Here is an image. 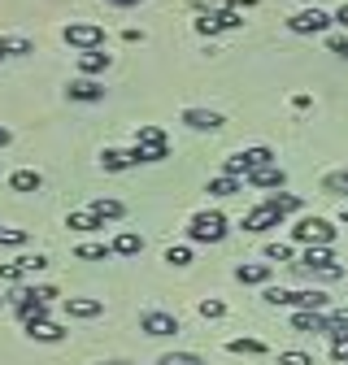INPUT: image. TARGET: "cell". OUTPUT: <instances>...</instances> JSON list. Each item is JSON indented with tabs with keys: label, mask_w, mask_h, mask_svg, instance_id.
<instances>
[{
	"label": "cell",
	"mask_w": 348,
	"mask_h": 365,
	"mask_svg": "<svg viewBox=\"0 0 348 365\" xmlns=\"http://www.w3.org/2000/svg\"><path fill=\"white\" fill-rule=\"evenodd\" d=\"M78 70H83V78H92V74L109 70V53H105V48H92V53H78Z\"/></svg>",
	"instance_id": "obj_21"
},
{
	"label": "cell",
	"mask_w": 348,
	"mask_h": 365,
	"mask_svg": "<svg viewBox=\"0 0 348 365\" xmlns=\"http://www.w3.org/2000/svg\"><path fill=\"white\" fill-rule=\"evenodd\" d=\"M270 274H275L270 261H240L235 265V279L240 283H270Z\"/></svg>",
	"instance_id": "obj_15"
},
{
	"label": "cell",
	"mask_w": 348,
	"mask_h": 365,
	"mask_svg": "<svg viewBox=\"0 0 348 365\" xmlns=\"http://www.w3.org/2000/svg\"><path fill=\"white\" fill-rule=\"evenodd\" d=\"M183 122L192 130H222V113H213V109H183Z\"/></svg>",
	"instance_id": "obj_18"
},
{
	"label": "cell",
	"mask_w": 348,
	"mask_h": 365,
	"mask_svg": "<svg viewBox=\"0 0 348 365\" xmlns=\"http://www.w3.org/2000/svg\"><path fill=\"white\" fill-rule=\"evenodd\" d=\"M292 331L300 335H327L331 322H327V313H314V309H292Z\"/></svg>",
	"instance_id": "obj_10"
},
{
	"label": "cell",
	"mask_w": 348,
	"mask_h": 365,
	"mask_svg": "<svg viewBox=\"0 0 348 365\" xmlns=\"http://www.w3.org/2000/svg\"><path fill=\"white\" fill-rule=\"evenodd\" d=\"M292 265H300L304 274H314V279H339V274H344V265L335 261L331 248H304V257L292 261Z\"/></svg>",
	"instance_id": "obj_5"
},
{
	"label": "cell",
	"mask_w": 348,
	"mask_h": 365,
	"mask_svg": "<svg viewBox=\"0 0 348 365\" xmlns=\"http://www.w3.org/2000/svg\"><path fill=\"white\" fill-rule=\"evenodd\" d=\"M39 269H48V257H22V261H5L0 265V283H22L26 274H39Z\"/></svg>",
	"instance_id": "obj_9"
},
{
	"label": "cell",
	"mask_w": 348,
	"mask_h": 365,
	"mask_svg": "<svg viewBox=\"0 0 348 365\" xmlns=\"http://www.w3.org/2000/svg\"><path fill=\"white\" fill-rule=\"evenodd\" d=\"M9 140H14V130H9V126H0V148H5Z\"/></svg>",
	"instance_id": "obj_46"
},
{
	"label": "cell",
	"mask_w": 348,
	"mask_h": 365,
	"mask_svg": "<svg viewBox=\"0 0 348 365\" xmlns=\"http://www.w3.org/2000/svg\"><path fill=\"white\" fill-rule=\"evenodd\" d=\"M266 165H275V153H270L266 144H257V148H244V153L227 157V161H222V174H231V178H248V174L266 170Z\"/></svg>",
	"instance_id": "obj_2"
},
{
	"label": "cell",
	"mask_w": 348,
	"mask_h": 365,
	"mask_svg": "<svg viewBox=\"0 0 348 365\" xmlns=\"http://www.w3.org/2000/svg\"><path fill=\"white\" fill-rule=\"evenodd\" d=\"M61 309H66V317H101V313H105V300H92V296H66Z\"/></svg>",
	"instance_id": "obj_11"
},
{
	"label": "cell",
	"mask_w": 348,
	"mask_h": 365,
	"mask_svg": "<svg viewBox=\"0 0 348 365\" xmlns=\"http://www.w3.org/2000/svg\"><path fill=\"white\" fill-rule=\"evenodd\" d=\"M261 257H266L270 265L275 261H292V244H266V248H261Z\"/></svg>",
	"instance_id": "obj_38"
},
{
	"label": "cell",
	"mask_w": 348,
	"mask_h": 365,
	"mask_svg": "<svg viewBox=\"0 0 348 365\" xmlns=\"http://www.w3.org/2000/svg\"><path fill=\"white\" fill-rule=\"evenodd\" d=\"M0 244L22 248V244H26V231H22V226H0Z\"/></svg>",
	"instance_id": "obj_37"
},
{
	"label": "cell",
	"mask_w": 348,
	"mask_h": 365,
	"mask_svg": "<svg viewBox=\"0 0 348 365\" xmlns=\"http://www.w3.org/2000/svg\"><path fill=\"white\" fill-rule=\"evenodd\" d=\"M74 257H78V261H109V257H113V248H109V244H83Z\"/></svg>",
	"instance_id": "obj_30"
},
{
	"label": "cell",
	"mask_w": 348,
	"mask_h": 365,
	"mask_svg": "<svg viewBox=\"0 0 348 365\" xmlns=\"http://www.w3.org/2000/svg\"><path fill=\"white\" fill-rule=\"evenodd\" d=\"M327 322H331V331H348V304L327 309ZM331 331H327V335H331Z\"/></svg>",
	"instance_id": "obj_40"
},
{
	"label": "cell",
	"mask_w": 348,
	"mask_h": 365,
	"mask_svg": "<svg viewBox=\"0 0 348 365\" xmlns=\"http://www.w3.org/2000/svg\"><path fill=\"white\" fill-rule=\"evenodd\" d=\"M200 317H205V322H218V317H227V304L218 296H209V300H200Z\"/></svg>",
	"instance_id": "obj_32"
},
{
	"label": "cell",
	"mask_w": 348,
	"mask_h": 365,
	"mask_svg": "<svg viewBox=\"0 0 348 365\" xmlns=\"http://www.w3.org/2000/svg\"><path fill=\"white\" fill-rule=\"evenodd\" d=\"M92 213H96L101 222H118V217L126 213V205H122V200H109V196H101V200H92Z\"/></svg>",
	"instance_id": "obj_27"
},
{
	"label": "cell",
	"mask_w": 348,
	"mask_h": 365,
	"mask_svg": "<svg viewBox=\"0 0 348 365\" xmlns=\"http://www.w3.org/2000/svg\"><path fill=\"white\" fill-rule=\"evenodd\" d=\"M344 174H348V170H344Z\"/></svg>",
	"instance_id": "obj_51"
},
{
	"label": "cell",
	"mask_w": 348,
	"mask_h": 365,
	"mask_svg": "<svg viewBox=\"0 0 348 365\" xmlns=\"http://www.w3.org/2000/svg\"><path fill=\"white\" fill-rule=\"evenodd\" d=\"M192 26H196V35H205V39H213L218 31H227V26H222V14H200Z\"/></svg>",
	"instance_id": "obj_29"
},
{
	"label": "cell",
	"mask_w": 348,
	"mask_h": 365,
	"mask_svg": "<svg viewBox=\"0 0 348 365\" xmlns=\"http://www.w3.org/2000/svg\"><path fill=\"white\" fill-rule=\"evenodd\" d=\"M66 43H70L74 53L105 48V26H92V22H70V26H66Z\"/></svg>",
	"instance_id": "obj_6"
},
{
	"label": "cell",
	"mask_w": 348,
	"mask_h": 365,
	"mask_svg": "<svg viewBox=\"0 0 348 365\" xmlns=\"http://www.w3.org/2000/svg\"><path fill=\"white\" fill-rule=\"evenodd\" d=\"M331 356L348 361V331H331Z\"/></svg>",
	"instance_id": "obj_39"
},
{
	"label": "cell",
	"mask_w": 348,
	"mask_h": 365,
	"mask_svg": "<svg viewBox=\"0 0 348 365\" xmlns=\"http://www.w3.org/2000/svg\"><path fill=\"white\" fill-rule=\"evenodd\" d=\"M140 331H144V335H153V339H165V335H179L183 327H179V317H174V313L148 309V313L140 317Z\"/></svg>",
	"instance_id": "obj_8"
},
{
	"label": "cell",
	"mask_w": 348,
	"mask_h": 365,
	"mask_svg": "<svg viewBox=\"0 0 348 365\" xmlns=\"http://www.w3.org/2000/svg\"><path fill=\"white\" fill-rule=\"evenodd\" d=\"M66 226H70V231H101V217L92 213V209H83V213H66Z\"/></svg>",
	"instance_id": "obj_26"
},
{
	"label": "cell",
	"mask_w": 348,
	"mask_h": 365,
	"mask_svg": "<svg viewBox=\"0 0 348 365\" xmlns=\"http://www.w3.org/2000/svg\"><path fill=\"white\" fill-rule=\"evenodd\" d=\"M53 296H57V287H18V292H14V309H18L22 322H31V317H44V313H48Z\"/></svg>",
	"instance_id": "obj_3"
},
{
	"label": "cell",
	"mask_w": 348,
	"mask_h": 365,
	"mask_svg": "<svg viewBox=\"0 0 348 365\" xmlns=\"http://www.w3.org/2000/svg\"><path fill=\"white\" fill-rule=\"evenodd\" d=\"M240 187H244V178H231V174H218V178H209V187H205V192H209V196H235Z\"/></svg>",
	"instance_id": "obj_25"
},
{
	"label": "cell",
	"mask_w": 348,
	"mask_h": 365,
	"mask_svg": "<svg viewBox=\"0 0 348 365\" xmlns=\"http://www.w3.org/2000/svg\"><path fill=\"white\" fill-rule=\"evenodd\" d=\"M227 352H235V356H266V344L252 339V335H240V339L227 344Z\"/></svg>",
	"instance_id": "obj_24"
},
{
	"label": "cell",
	"mask_w": 348,
	"mask_h": 365,
	"mask_svg": "<svg viewBox=\"0 0 348 365\" xmlns=\"http://www.w3.org/2000/svg\"><path fill=\"white\" fill-rule=\"evenodd\" d=\"M270 226H283V217L270 209V205H257L248 217H244V231H252V235H261V231H270Z\"/></svg>",
	"instance_id": "obj_14"
},
{
	"label": "cell",
	"mask_w": 348,
	"mask_h": 365,
	"mask_svg": "<svg viewBox=\"0 0 348 365\" xmlns=\"http://www.w3.org/2000/svg\"><path fill=\"white\" fill-rule=\"evenodd\" d=\"M292 309H314V313H327L331 309V296L318 292V287H304V292H292Z\"/></svg>",
	"instance_id": "obj_16"
},
{
	"label": "cell",
	"mask_w": 348,
	"mask_h": 365,
	"mask_svg": "<svg viewBox=\"0 0 348 365\" xmlns=\"http://www.w3.org/2000/svg\"><path fill=\"white\" fill-rule=\"evenodd\" d=\"M309 105H314V101L304 96V91H300V96H292V109H296V113H304V109H309Z\"/></svg>",
	"instance_id": "obj_44"
},
{
	"label": "cell",
	"mask_w": 348,
	"mask_h": 365,
	"mask_svg": "<svg viewBox=\"0 0 348 365\" xmlns=\"http://www.w3.org/2000/svg\"><path fill=\"white\" fill-rule=\"evenodd\" d=\"M101 365H122V361H101Z\"/></svg>",
	"instance_id": "obj_49"
},
{
	"label": "cell",
	"mask_w": 348,
	"mask_h": 365,
	"mask_svg": "<svg viewBox=\"0 0 348 365\" xmlns=\"http://www.w3.org/2000/svg\"><path fill=\"white\" fill-rule=\"evenodd\" d=\"M331 18H335V22H339V26H344V31H348V5H339V9H335V14H331Z\"/></svg>",
	"instance_id": "obj_45"
},
{
	"label": "cell",
	"mask_w": 348,
	"mask_h": 365,
	"mask_svg": "<svg viewBox=\"0 0 348 365\" xmlns=\"http://www.w3.org/2000/svg\"><path fill=\"white\" fill-rule=\"evenodd\" d=\"M135 144H170V140H165L161 126H140L135 130Z\"/></svg>",
	"instance_id": "obj_36"
},
{
	"label": "cell",
	"mask_w": 348,
	"mask_h": 365,
	"mask_svg": "<svg viewBox=\"0 0 348 365\" xmlns=\"http://www.w3.org/2000/svg\"><path fill=\"white\" fill-rule=\"evenodd\" d=\"M0 57H5V48H0Z\"/></svg>",
	"instance_id": "obj_50"
},
{
	"label": "cell",
	"mask_w": 348,
	"mask_h": 365,
	"mask_svg": "<svg viewBox=\"0 0 348 365\" xmlns=\"http://www.w3.org/2000/svg\"><path fill=\"white\" fill-rule=\"evenodd\" d=\"M66 96H70V101H83V105H96V101H105V87H101L96 78H74V83L66 87Z\"/></svg>",
	"instance_id": "obj_12"
},
{
	"label": "cell",
	"mask_w": 348,
	"mask_h": 365,
	"mask_svg": "<svg viewBox=\"0 0 348 365\" xmlns=\"http://www.w3.org/2000/svg\"><path fill=\"white\" fill-rule=\"evenodd\" d=\"M292 240L304 248H331L335 244V222L327 217H296L292 222Z\"/></svg>",
	"instance_id": "obj_1"
},
{
	"label": "cell",
	"mask_w": 348,
	"mask_h": 365,
	"mask_svg": "<svg viewBox=\"0 0 348 365\" xmlns=\"http://www.w3.org/2000/svg\"><path fill=\"white\" fill-rule=\"evenodd\" d=\"M109 248H113V257H140V252H144V235H135V231H118Z\"/></svg>",
	"instance_id": "obj_19"
},
{
	"label": "cell",
	"mask_w": 348,
	"mask_h": 365,
	"mask_svg": "<svg viewBox=\"0 0 348 365\" xmlns=\"http://www.w3.org/2000/svg\"><path fill=\"white\" fill-rule=\"evenodd\" d=\"M227 217L222 213H196L192 222H188V240L192 244H222L227 240Z\"/></svg>",
	"instance_id": "obj_4"
},
{
	"label": "cell",
	"mask_w": 348,
	"mask_h": 365,
	"mask_svg": "<svg viewBox=\"0 0 348 365\" xmlns=\"http://www.w3.org/2000/svg\"><path fill=\"white\" fill-rule=\"evenodd\" d=\"M39 187H44L39 170H14L9 174V192H39Z\"/></svg>",
	"instance_id": "obj_20"
},
{
	"label": "cell",
	"mask_w": 348,
	"mask_h": 365,
	"mask_svg": "<svg viewBox=\"0 0 348 365\" xmlns=\"http://www.w3.org/2000/svg\"><path fill=\"white\" fill-rule=\"evenodd\" d=\"M279 365H314L309 352H279Z\"/></svg>",
	"instance_id": "obj_42"
},
{
	"label": "cell",
	"mask_w": 348,
	"mask_h": 365,
	"mask_svg": "<svg viewBox=\"0 0 348 365\" xmlns=\"http://www.w3.org/2000/svg\"><path fill=\"white\" fill-rule=\"evenodd\" d=\"M283 182H287V174L279 165H266V170L248 174V187H257V192H283Z\"/></svg>",
	"instance_id": "obj_13"
},
{
	"label": "cell",
	"mask_w": 348,
	"mask_h": 365,
	"mask_svg": "<svg viewBox=\"0 0 348 365\" xmlns=\"http://www.w3.org/2000/svg\"><path fill=\"white\" fill-rule=\"evenodd\" d=\"M261 205H270L279 217H287V213L300 209V196H292V192H266V200H261Z\"/></svg>",
	"instance_id": "obj_23"
},
{
	"label": "cell",
	"mask_w": 348,
	"mask_h": 365,
	"mask_svg": "<svg viewBox=\"0 0 348 365\" xmlns=\"http://www.w3.org/2000/svg\"><path fill=\"white\" fill-rule=\"evenodd\" d=\"M101 165L105 170H126V165H135V157H130V148H105L101 153Z\"/></svg>",
	"instance_id": "obj_28"
},
{
	"label": "cell",
	"mask_w": 348,
	"mask_h": 365,
	"mask_svg": "<svg viewBox=\"0 0 348 365\" xmlns=\"http://www.w3.org/2000/svg\"><path fill=\"white\" fill-rule=\"evenodd\" d=\"M26 335L39 339V344H57V339H66V331H61L57 322H48V317H31V322H26Z\"/></svg>",
	"instance_id": "obj_17"
},
{
	"label": "cell",
	"mask_w": 348,
	"mask_h": 365,
	"mask_svg": "<svg viewBox=\"0 0 348 365\" xmlns=\"http://www.w3.org/2000/svg\"><path fill=\"white\" fill-rule=\"evenodd\" d=\"M331 53L348 61V35H331Z\"/></svg>",
	"instance_id": "obj_43"
},
{
	"label": "cell",
	"mask_w": 348,
	"mask_h": 365,
	"mask_svg": "<svg viewBox=\"0 0 348 365\" xmlns=\"http://www.w3.org/2000/svg\"><path fill=\"white\" fill-rule=\"evenodd\" d=\"M130 157H135V165H153V161H165L170 157V144H135V148H130Z\"/></svg>",
	"instance_id": "obj_22"
},
{
	"label": "cell",
	"mask_w": 348,
	"mask_h": 365,
	"mask_svg": "<svg viewBox=\"0 0 348 365\" xmlns=\"http://www.w3.org/2000/svg\"><path fill=\"white\" fill-rule=\"evenodd\" d=\"M322 192H331V196H344V192H348V174H344V170L327 174V178H322Z\"/></svg>",
	"instance_id": "obj_33"
},
{
	"label": "cell",
	"mask_w": 348,
	"mask_h": 365,
	"mask_svg": "<svg viewBox=\"0 0 348 365\" xmlns=\"http://www.w3.org/2000/svg\"><path fill=\"white\" fill-rule=\"evenodd\" d=\"M0 48H5V57H26V53H35L31 43L22 39V35H9V39H0Z\"/></svg>",
	"instance_id": "obj_31"
},
{
	"label": "cell",
	"mask_w": 348,
	"mask_h": 365,
	"mask_svg": "<svg viewBox=\"0 0 348 365\" xmlns=\"http://www.w3.org/2000/svg\"><path fill=\"white\" fill-rule=\"evenodd\" d=\"M192 5H196L200 14H222V9H235L231 0H192Z\"/></svg>",
	"instance_id": "obj_41"
},
{
	"label": "cell",
	"mask_w": 348,
	"mask_h": 365,
	"mask_svg": "<svg viewBox=\"0 0 348 365\" xmlns=\"http://www.w3.org/2000/svg\"><path fill=\"white\" fill-rule=\"evenodd\" d=\"M165 261L183 269V265H192V248H188V244H170V248H165Z\"/></svg>",
	"instance_id": "obj_34"
},
{
	"label": "cell",
	"mask_w": 348,
	"mask_h": 365,
	"mask_svg": "<svg viewBox=\"0 0 348 365\" xmlns=\"http://www.w3.org/2000/svg\"><path fill=\"white\" fill-rule=\"evenodd\" d=\"M339 222H344V226H348V205H344V209H339Z\"/></svg>",
	"instance_id": "obj_48"
},
{
	"label": "cell",
	"mask_w": 348,
	"mask_h": 365,
	"mask_svg": "<svg viewBox=\"0 0 348 365\" xmlns=\"http://www.w3.org/2000/svg\"><path fill=\"white\" fill-rule=\"evenodd\" d=\"M331 22H335V18L322 14V9H296V14L287 18V31H292V35H322Z\"/></svg>",
	"instance_id": "obj_7"
},
{
	"label": "cell",
	"mask_w": 348,
	"mask_h": 365,
	"mask_svg": "<svg viewBox=\"0 0 348 365\" xmlns=\"http://www.w3.org/2000/svg\"><path fill=\"white\" fill-rule=\"evenodd\" d=\"M157 365H205L196 352H161V361Z\"/></svg>",
	"instance_id": "obj_35"
},
{
	"label": "cell",
	"mask_w": 348,
	"mask_h": 365,
	"mask_svg": "<svg viewBox=\"0 0 348 365\" xmlns=\"http://www.w3.org/2000/svg\"><path fill=\"white\" fill-rule=\"evenodd\" d=\"M109 5H140V0H109Z\"/></svg>",
	"instance_id": "obj_47"
}]
</instances>
